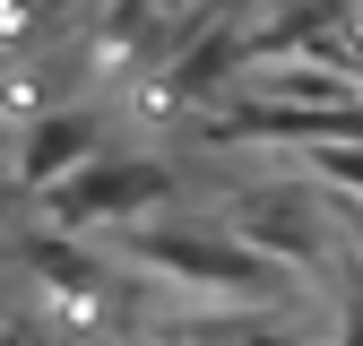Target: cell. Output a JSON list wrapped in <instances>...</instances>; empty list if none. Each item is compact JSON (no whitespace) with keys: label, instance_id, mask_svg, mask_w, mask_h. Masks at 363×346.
Masks as SVG:
<instances>
[{"label":"cell","instance_id":"cell-1","mask_svg":"<svg viewBox=\"0 0 363 346\" xmlns=\"http://www.w3.org/2000/svg\"><path fill=\"white\" fill-rule=\"evenodd\" d=\"M139 260L164 269V277H182V286L242 294V303H268V294L286 286L277 260H259L242 234H216V225H156V234H139Z\"/></svg>","mask_w":363,"mask_h":346},{"label":"cell","instance_id":"cell-2","mask_svg":"<svg viewBox=\"0 0 363 346\" xmlns=\"http://www.w3.org/2000/svg\"><path fill=\"white\" fill-rule=\"evenodd\" d=\"M156 199H173V164H156V156H96L61 191H43V216H52V234H86V225H121V216H139Z\"/></svg>","mask_w":363,"mask_h":346},{"label":"cell","instance_id":"cell-3","mask_svg":"<svg viewBox=\"0 0 363 346\" xmlns=\"http://www.w3.org/2000/svg\"><path fill=\"white\" fill-rule=\"evenodd\" d=\"M234 234L259 251V260H320L329 251V216H320V199L311 191H242L234 199Z\"/></svg>","mask_w":363,"mask_h":346},{"label":"cell","instance_id":"cell-4","mask_svg":"<svg viewBox=\"0 0 363 346\" xmlns=\"http://www.w3.org/2000/svg\"><path fill=\"white\" fill-rule=\"evenodd\" d=\"M104 156V113H86V104H61V113H43L26 130V147H18V182L26 191H61L69 173H86Z\"/></svg>","mask_w":363,"mask_h":346},{"label":"cell","instance_id":"cell-5","mask_svg":"<svg viewBox=\"0 0 363 346\" xmlns=\"http://www.w3.org/2000/svg\"><path fill=\"white\" fill-rule=\"evenodd\" d=\"M26 269L52 286V294H96V286H104V260L86 251L78 234H35V242H26Z\"/></svg>","mask_w":363,"mask_h":346},{"label":"cell","instance_id":"cell-6","mask_svg":"<svg viewBox=\"0 0 363 346\" xmlns=\"http://www.w3.org/2000/svg\"><path fill=\"white\" fill-rule=\"evenodd\" d=\"M173 346H294V329L277 312H225V320H182L164 329Z\"/></svg>","mask_w":363,"mask_h":346},{"label":"cell","instance_id":"cell-7","mask_svg":"<svg viewBox=\"0 0 363 346\" xmlns=\"http://www.w3.org/2000/svg\"><path fill=\"white\" fill-rule=\"evenodd\" d=\"M234 61H242V43H234V35H199V43H191V61L173 69V96H208V78H225Z\"/></svg>","mask_w":363,"mask_h":346},{"label":"cell","instance_id":"cell-8","mask_svg":"<svg viewBox=\"0 0 363 346\" xmlns=\"http://www.w3.org/2000/svg\"><path fill=\"white\" fill-rule=\"evenodd\" d=\"M311 173H320L329 191H354L363 199V147H311Z\"/></svg>","mask_w":363,"mask_h":346},{"label":"cell","instance_id":"cell-9","mask_svg":"<svg viewBox=\"0 0 363 346\" xmlns=\"http://www.w3.org/2000/svg\"><path fill=\"white\" fill-rule=\"evenodd\" d=\"M337 346H363V269H354L346 294H337Z\"/></svg>","mask_w":363,"mask_h":346},{"label":"cell","instance_id":"cell-10","mask_svg":"<svg viewBox=\"0 0 363 346\" xmlns=\"http://www.w3.org/2000/svg\"><path fill=\"white\" fill-rule=\"evenodd\" d=\"M0 346H43V329H26V320H18V329H0Z\"/></svg>","mask_w":363,"mask_h":346},{"label":"cell","instance_id":"cell-11","mask_svg":"<svg viewBox=\"0 0 363 346\" xmlns=\"http://www.w3.org/2000/svg\"><path fill=\"white\" fill-rule=\"evenodd\" d=\"M346 242H354V251H363V199H354V216H346Z\"/></svg>","mask_w":363,"mask_h":346},{"label":"cell","instance_id":"cell-12","mask_svg":"<svg viewBox=\"0 0 363 346\" xmlns=\"http://www.w3.org/2000/svg\"><path fill=\"white\" fill-rule=\"evenodd\" d=\"M130 9H182V0H130Z\"/></svg>","mask_w":363,"mask_h":346}]
</instances>
